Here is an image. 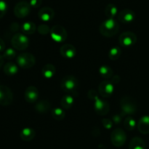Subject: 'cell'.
<instances>
[{
  "label": "cell",
  "mask_w": 149,
  "mask_h": 149,
  "mask_svg": "<svg viewBox=\"0 0 149 149\" xmlns=\"http://www.w3.org/2000/svg\"><path fill=\"white\" fill-rule=\"evenodd\" d=\"M135 17V14L132 10L125 9L122 10L118 15V19L123 23H132Z\"/></svg>",
  "instance_id": "obj_15"
},
{
  "label": "cell",
  "mask_w": 149,
  "mask_h": 149,
  "mask_svg": "<svg viewBox=\"0 0 149 149\" xmlns=\"http://www.w3.org/2000/svg\"><path fill=\"white\" fill-rule=\"evenodd\" d=\"M105 14L108 18H113L117 14V7L113 4H109L105 8Z\"/></svg>",
  "instance_id": "obj_26"
},
{
  "label": "cell",
  "mask_w": 149,
  "mask_h": 149,
  "mask_svg": "<svg viewBox=\"0 0 149 149\" xmlns=\"http://www.w3.org/2000/svg\"><path fill=\"white\" fill-rule=\"evenodd\" d=\"M50 109V103L46 100H42L35 105V109L39 113H45Z\"/></svg>",
  "instance_id": "obj_22"
},
{
  "label": "cell",
  "mask_w": 149,
  "mask_h": 149,
  "mask_svg": "<svg viewBox=\"0 0 149 149\" xmlns=\"http://www.w3.org/2000/svg\"><path fill=\"white\" fill-rule=\"evenodd\" d=\"M138 129L141 133L144 135L149 133V116L146 115L140 119L138 123Z\"/></svg>",
  "instance_id": "obj_17"
},
{
  "label": "cell",
  "mask_w": 149,
  "mask_h": 149,
  "mask_svg": "<svg viewBox=\"0 0 149 149\" xmlns=\"http://www.w3.org/2000/svg\"><path fill=\"white\" fill-rule=\"evenodd\" d=\"M60 52L61 55L65 58H73L75 57L76 53H77V49L75 47L73 46L72 45L66 44L63 45L60 49Z\"/></svg>",
  "instance_id": "obj_16"
},
{
  "label": "cell",
  "mask_w": 149,
  "mask_h": 149,
  "mask_svg": "<svg viewBox=\"0 0 149 149\" xmlns=\"http://www.w3.org/2000/svg\"><path fill=\"white\" fill-rule=\"evenodd\" d=\"M100 33L106 37H112L119 31V24L113 18H108L100 24Z\"/></svg>",
  "instance_id": "obj_1"
},
{
  "label": "cell",
  "mask_w": 149,
  "mask_h": 149,
  "mask_svg": "<svg viewBox=\"0 0 149 149\" xmlns=\"http://www.w3.org/2000/svg\"><path fill=\"white\" fill-rule=\"evenodd\" d=\"M119 44L122 47H130L135 45L137 42V36L133 32L126 31L119 36Z\"/></svg>",
  "instance_id": "obj_10"
},
{
  "label": "cell",
  "mask_w": 149,
  "mask_h": 149,
  "mask_svg": "<svg viewBox=\"0 0 149 149\" xmlns=\"http://www.w3.org/2000/svg\"><path fill=\"white\" fill-rule=\"evenodd\" d=\"M122 116H121L120 115L116 114V115H115V116H113V121L115 122V123L119 124V122H121V120H122Z\"/></svg>",
  "instance_id": "obj_36"
},
{
  "label": "cell",
  "mask_w": 149,
  "mask_h": 149,
  "mask_svg": "<svg viewBox=\"0 0 149 149\" xmlns=\"http://www.w3.org/2000/svg\"><path fill=\"white\" fill-rule=\"evenodd\" d=\"M119 81H120V78H119V76H114V77L112 78V80L111 81L112 82V84H113V83L117 84V83L119 82Z\"/></svg>",
  "instance_id": "obj_39"
},
{
  "label": "cell",
  "mask_w": 149,
  "mask_h": 149,
  "mask_svg": "<svg viewBox=\"0 0 149 149\" xmlns=\"http://www.w3.org/2000/svg\"><path fill=\"white\" fill-rule=\"evenodd\" d=\"M19 29V25L17 24V23H13V24L11 25V30L13 31H17Z\"/></svg>",
  "instance_id": "obj_38"
},
{
  "label": "cell",
  "mask_w": 149,
  "mask_h": 149,
  "mask_svg": "<svg viewBox=\"0 0 149 149\" xmlns=\"http://www.w3.org/2000/svg\"><path fill=\"white\" fill-rule=\"evenodd\" d=\"M102 124L104 126L105 128L106 129H111L112 127V125H113V123H112L111 121L109 119H104L102 120Z\"/></svg>",
  "instance_id": "obj_33"
},
{
  "label": "cell",
  "mask_w": 149,
  "mask_h": 149,
  "mask_svg": "<svg viewBox=\"0 0 149 149\" xmlns=\"http://www.w3.org/2000/svg\"><path fill=\"white\" fill-rule=\"evenodd\" d=\"M30 4L31 7H34V8H37L39 7L42 4V0H30Z\"/></svg>",
  "instance_id": "obj_34"
},
{
  "label": "cell",
  "mask_w": 149,
  "mask_h": 149,
  "mask_svg": "<svg viewBox=\"0 0 149 149\" xmlns=\"http://www.w3.org/2000/svg\"><path fill=\"white\" fill-rule=\"evenodd\" d=\"M55 72H56L55 67L51 63H47L44 65L42 70V75L46 79H51L52 77H53L55 74Z\"/></svg>",
  "instance_id": "obj_19"
},
{
  "label": "cell",
  "mask_w": 149,
  "mask_h": 149,
  "mask_svg": "<svg viewBox=\"0 0 149 149\" xmlns=\"http://www.w3.org/2000/svg\"><path fill=\"white\" fill-rule=\"evenodd\" d=\"M39 93L37 88L34 86H29L26 88L24 93L25 100L29 103H33L37 100Z\"/></svg>",
  "instance_id": "obj_13"
},
{
  "label": "cell",
  "mask_w": 149,
  "mask_h": 149,
  "mask_svg": "<svg viewBox=\"0 0 149 149\" xmlns=\"http://www.w3.org/2000/svg\"><path fill=\"white\" fill-rule=\"evenodd\" d=\"M121 54H122V52H121L120 48L117 46H115L111 48L109 50V57L111 61H116L120 58Z\"/></svg>",
  "instance_id": "obj_27"
},
{
  "label": "cell",
  "mask_w": 149,
  "mask_h": 149,
  "mask_svg": "<svg viewBox=\"0 0 149 149\" xmlns=\"http://www.w3.org/2000/svg\"><path fill=\"white\" fill-rule=\"evenodd\" d=\"M38 16L42 21L49 22L55 17V12L49 7H42L38 13Z\"/></svg>",
  "instance_id": "obj_14"
},
{
  "label": "cell",
  "mask_w": 149,
  "mask_h": 149,
  "mask_svg": "<svg viewBox=\"0 0 149 149\" xmlns=\"http://www.w3.org/2000/svg\"><path fill=\"white\" fill-rule=\"evenodd\" d=\"M114 90L111 81H103L98 86V93L102 97H109Z\"/></svg>",
  "instance_id": "obj_12"
},
{
  "label": "cell",
  "mask_w": 149,
  "mask_h": 149,
  "mask_svg": "<svg viewBox=\"0 0 149 149\" xmlns=\"http://www.w3.org/2000/svg\"><path fill=\"white\" fill-rule=\"evenodd\" d=\"M61 87L64 92L70 94H74L78 87V81L72 75H66L62 79Z\"/></svg>",
  "instance_id": "obj_2"
},
{
  "label": "cell",
  "mask_w": 149,
  "mask_h": 149,
  "mask_svg": "<svg viewBox=\"0 0 149 149\" xmlns=\"http://www.w3.org/2000/svg\"><path fill=\"white\" fill-rule=\"evenodd\" d=\"M17 65L22 68L29 69L32 68L36 63L34 55L29 52H23L17 57Z\"/></svg>",
  "instance_id": "obj_4"
},
{
  "label": "cell",
  "mask_w": 149,
  "mask_h": 149,
  "mask_svg": "<svg viewBox=\"0 0 149 149\" xmlns=\"http://www.w3.org/2000/svg\"><path fill=\"white\" fill-rule=\"evenodd\" d=\"M124 126L126 130L132 131L135 129V126H136V122L132 116H129L125 119V122H124Z\"/></svg>",
  "instance_id": "obj_29"
},
{
  "label": "cell",
  "mask_w": 149,
  "mask_h": 149,
  "mask_svg": "<svg viewBox=\"0 0 149 149\" xmlns=\"http://www.w3.org/2000/svg\"><path fill=\"white\" fill-rule=\"evenodd\" d=\"M88 97L90 99V100H95L96 98H97L98 97V96H97V93H96L95 90H90V91L88 92Z\"/></svg>",
  "instance_id": "obj_35"
},
{
  "label": "cell",
  "mask_w": 149,
  "mask_h": 149,
  "mask_svg": "<svg viewBox=\"0 0 149 149\" xmlns=\"http://www.w3.org/2000/svg\"><path fill=\"white\" fill-rule=\"evenodd\" d=\"M4 74H7L8 76H13L15 75L18 71V68H17V65L13 62H8L4 65Z\"/></svg>",
  "instance_id": "obj_21"
},
{
  "label": "cell",
  "mask_w": 149,
  "mask_h": 149,
  "mask_svg": "<svg viewBox=\"0 0 149 149\" xmlns=\"http://www.w3.org/2000/svg\"><path fill=\"white\" fill-rule=\"evenodd\" d=\"M3 63H4V57H3V55L2 56L0 55V68H1V65H3Z\"/></svg>",
  "instance_id": "obj_40"
},
{
  "label": "cell",
  "mask_w": 149,
  "mask_h": 149,
  "mask_svg": "<svg viewBox=\"0 0 149 149\" xmlns=\"http://www.w3.org/2000/svg\"><path fill=\"white\" fill-rule=\"evenodd\" d=\"M100 75L104 79H109L113 77V70L108 65H102L98 70Z\"/></svg>",
  "instance_id": "obj_25"
},
{
  "label": "cell",
  "mask_w": 149,
  "mask_h": 149,
  "mask_svg": "<svg viewBox=\"0 0 149 149\" xmlns=\"http://www.w3.org/2000/svg\"><path fill=\"white\" fill-rule=\"evenodd\" d=\"M7 10V4L4 0H0V19L2 18Z\"/></svg>",
  "instance_id": "obj_32"
},
{
  "label": "cell",
  "mask_w": 149,
  "mask_h": 149,
  "mask_svg": "<svg viewBox=\"0 0 149 149\" xmlns=\"http://www.w3.org/2000/svg\"><path fill=\"white\" fill-rule=\"evenodd\" d=\"M127 135L121 128H116L111 134V141L116 147H121L126 143Z\"/></svg>",
  "instance_id": "obj_6"
},
{
  "label": "cell",
  "mask_w": 149,
  "mask_h": 149,
  "mask_svg": "<svg viewBox=\"0 0 149 149\" xmlns=\"http://www.w3.org/2000/svg\"><path fill=\"white\" fill-rule=\"evenodd\" d=\"M94 109L97 114L100 115V116H104L109 113L110 106L106 100L97 97L95 100Z\"/></svg>",
  "instance_id": "obj_11"
},
{
  "label": "cell",
  "mask_w": 149,
  "mask_h": 149,
  "mask_svg": "<svg viewBox=\"0 0 149 149\" xmlns=\"http://www.w3.org/2000/svg\"><path fill=\"white\" fill-rule=\"evenodd\" d=\"M120 107L122 116L134 114L137 111L136 103L133 99L128 96L121 99Z\"/></svg>",
  "instance_id": "obj_3"
},
{
  "label": "cell",
  "mask_w": 149,
  "mask_h": 149,
  "mask_svg": "<svg viewBox=\"0 0 149 149\" xmlns=\"http://www.w3.org/2000/svg\"><path fill=\"white\" fill-rule=\"evenodd\" d=\"M16 56V52L12 48H8V49H6L4 52L3 54V57H4V59L7 60H13V58H15V57Z\"/></svg>",
  "instance_id": "obj_30"
},
{
  "label": "cell",
  "mask_w": 149,
  "mask_h": 149,
  "mask_svg": "<svg viewBox=\"0 0 149 149\" xmlns=\"http://www.w3.org/2000/svg\"><path fill=\"white\" fill-rule=\"evenodd\" d=\"M50 36L55 42H63L67 39V31L65 28L60 25H55L50 30Z\"/></svg>",
  "instance_id": "obj_7"
},
{
  "label": "cell",
  "mask_w": 149,
  "mask_h": 149,
  "mask_svg": "<svg viewBox=\"0 0 149 149\" xmlns=\"http://www.w3.org/2000/svg\"><path fill=\"white\" fill-rule=\"evenodd\" d=\"M5 49V43L1 38H0V52H2Z\"/></svg>",
  "instance_id": "obj_37"
},
{
  "label": "cell",
  "mask_w": 149,
  "mask_h": 149,
  "mask_svg": "<svg viewBox=\"0 0 149 149\" xmlns=\"http://www.w3.org/2000/svg\"><path fill=\"white\" fill-rule=\"evenodd\" d=\"M50 30L49 26L46 24H41L38 26L37 31L41 35H47L50 33Z\"/></svg>",
  "instance_id": "obj_31"
},
{
  "label": "cell",
  "mask_w": 149,
  "mask_h": 149,
  "mask_svg": "<svg viewBox=\"0 0 149 149\" xmlns=\"http://www.w3.org/2000/svg\"><path fill=\"white\" fill-rule=\"evenodd\" d=\"M13 100V94L12 90L8 87L0 85V105L9 106Z\"/></svg>",
  "instance_id": "obj_9"
},
{
  "label": "cell",
  "mask_w": 149,
  "mask_h": 149,
  "mask_svg": "<svg viewBox=\"0 0 149 149\" xmlns=\"http://www.w3.org/2000/svg\"><path fill=\"white\" fill-rule=\"evenodd\" d=\"M129 149H146V143L139 137H135L131 140Z\"/></svg>",
  "instance_id": "obj_20"
},
{
  "label": "cell",
  "mask_w": 149,
  "mask_h": 149,
  "mask_svg": "<svg viewBox=\"0 0 149 149\" xmlns=\"http://www.w3.org/2000/svg\"><path fill=\"white\" fill-rule=\"evenodd\" d=\"M36 25L31 21L25 22L21 26V30L24 34H33L36 31Z\"/></svg>",
  "instance_id": "obj_23"
},
{
  "label": "cell",
  "mask_w": 149,
  "mask_h": 149,
  "mask_svg": "<svg viewBox=\"0 0 149 149\" xmlns=\"http://www.w3.org/2000/svg\"><path fill=\"white\" fill-rule=\"evenodd\" d=\"M51 113L52 118L57 121H61L65 118V112L61 108H55Z\"/></svg>",
  "instance_id": "obj_28"
},
{
  "label": "cell",
  "mask_w": 149,
  "mask_h": 149,
  "mask_svg": "<svg viewBox=\"0 0 149 149\" xmlns=\"http://www.w3.org/2000/svg\"><path fill=\"white\" fill-rule=\"evenodd\" d=\"M36 132L34 130L30 127H26L23 129L20 132V136L23 141H31L35 138Z\"/></svg>",
  "instance_id": "obj_18"
},
{
  "label": "cell",
  "mask_w": 149,
  "mask_h": 149,
  "mask_svg": "<svg viewBox=\"0 0 149 149\" xmlns=\"http://www.w3.org/2000/svg\"><path fill=\"white\" fill-rule=\"evenodd\" d=\"M74 103V99L70 95L63 96L61 100V104L64 109H70Z\"/></svg>",
  "instance_id": "obj_24"
},
{
  "label": "cell",
  "mask_w": 149,
  "mask_h": 149,
  "mask_svg": "<svg viewBox=\"0 0 149 149\" xmlns=\"http://www.w3.org/2000/svg\"><path fill=\"white\" fill-rule=\"evenodd\" d=\"M31 12V5L26 1H20L15 4L14 8V14L18 18H24L27 17Z\"/></svg>",
  "instance_id": "obj_8"
},
{
  "label": "cell",
  "mask_w": 149,
  "mask_h": 149,
  "mask_svg": "<svg viewBox=\"0 0 149 149\" xmlns=\"http://www.w3.org/2000/svg\"><path fill=\"white\" fill-rule=\"evenodd\" d=\"M11 44L17 50H25L29 47V38L24 33H17L12 38Z\"/></svg>",
  "instance_id": "obj_5"
}]
</instances>
